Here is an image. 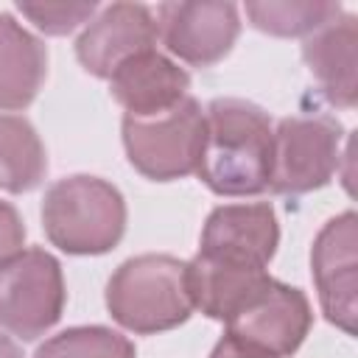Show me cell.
I'll list each match as a JSON object with an SVG mask.
<instances>
[{
	"label": "cell",
	"instance_id": "obj_1",
	"mask_svg": "<svg viewBox=\"0 0 358 358\" xmlns=\"http://www.w3.org/2000/svg\"><path fill=\"white\" fill-rule=\"evenodd\" d=\"M271 120L241 98H215L204 112V145L196 173L218 196H255L268 187Z\"/></svg>",
	"mask_w": 358,
	"mask_h": 358
},
{
	"label": "cell",
	"instance_id": "obj_2",
	"mask_svg": "<svg viewBox=\"0 0 358 358\" xmlns=\"http://www.w3.org/2000/svg\"><path fill=\"white\" fill-rule=\"evenodd\" d=\"M45 232L67 255H103L126 229V204L115 185L98 176H67L42 201Z\"/></svg>",
	"mask_w": 358,
	"mask_h": 358
},
{
	"label": "cell",
	"instance_id": "obj_3",
	"mask_svg": "<svg viewBox=\"0 0 358 358\" xmlns=\"http://www.w3.org/2000/svg\"><path fill=\"white\" fill-rule=\"evenodd\" d=\"M115 322L134 333H159L182 324L190 310L187 263L171 255H140L126 260L106 285Z\"/></svg>",
	"mask_w": 358,
	"mask_h": 358
},
{
	"label": "cell",
	"instance_id": "obj_4",
	"mask_svg": "<svg viewBox=\"0 0 358 358\" xmlns=\"http://www.w3.org/2000/svg\"><path fill=\"white\" fill-rule=\"evenodd\" d=\"M123 145L129 162L148 179L168 182L196 173L204 145V112L193 98H182L159 115H126Z\"/></svg>",
	"mask_w": 358,
	"mask_h": 358
},
{
	"label": "cell",
	"instance_id": "obj_5",
	"mask_svg": "<svg viewBox=\"0 0 358 358\" xmlns=\"http://www.w3.org/2000/svg\"><path fill=\"white\" fill-rule=\"evenodd\" d=\"M341 159V123L310 112L282 117L271 137L268 187L274 193H310L324 187Z\"/></svg>",
	"mask_w": 358,
	"mask_h": 358
},
{
	"label": "cell",
	"instance_id": "obj_6",
	"mask_svg": "<svg viewBox=\"0 0 358 358\" xmlns=\"http://www.w3.org/2000/svg\"><path fill=\"white\" fill-rule=\"evenodd\" d=\"M64 308L59 260L45 249H25L0 266V327L31 341L50 330Z\"/></svg>",
	"mask_w": 358,
	"mask_h": 358
},
{
	"label": "cell",
	"instance_id": "obj_7",
	"mask_svg": "<svg viewBox=\"0 0 358 358\" xmlns=\"http://www.w3.org/2000/svg\"><path fill=\"white\" fill-rule=\"evenodd\" d=\"M241 34V17L235 3L224 0H190L162 3L157 8V36L162 45L193 67H210L221 62Z\"/></svg>",
	"mask_w": 358,
	"mask_h": 358
},
{
	"label": "cell",
	"instance_id": "obj_8",
	"mask_svg": "<svg viewBox=\"0 0 358 358\" xmlns=\"http://www.w3.org/2000/svg\"><path fill=\"white\" fill-rule=\"evenodd\" d=\"M355 243H358L355 213H341L322 227L310 252L322 310L344 333H355V316H358Z\"/></svg>",
	"mask_w": 358,
	"mask_h": 358
},
{
	"label": "cell",
	"instance_id": "obj_9",
	"mask_svg": "<svg viewBox=\"0 0 358 358\" xmlns=\"http://www.w3.org/2000/svg\"><path fill=\"white\" fill-rule=\"evenodd\" d=\"M157 20L140 3H112L87 22L76 42V56L87 73L112 78V73L137 53L154 50Z\"/></svg>",
	"mask_w": 358,
	"mask_h": 358
},
{
	"label": "cell",
	"instance_id": "obj_10",
	"mask_svg": "<svg viewBox=\"0 0 358 358\" xmlns=\"http://www.w3.org/2000/svg\"><path fill=\"white\" fill-rule=\"evenodd\" d=\"M268 285L271 277L266 266H252L204 252H199L187 263V288L193 308L227 324L238 319Z\"/></svg>",
	"mask_w": 358,
	"mask_h": 358
},
{
	"label": "cell",
	"instance_id": "obj_11",
	"mask_svg": "<svg viewBox=\"0 0 358 358\" xmlns=\"http://www.w3.org/2000/svg\"><path fill=\"white\" fill-rule=\"evenodd\" d=\"M310 330V305L299 288L271 280V285L229 322V333L274 352L277 358L296 352Z\"/></svg>",
	"mask_w": 358,
	"mask_h": 358
},
{
	"label": "cell",
	"instance_id": "obj_12",
	"mask_svg": "<svg viewBox=\"0 0 358 358\" xmlns=\"http://www.w3.org/2000/svg\"><path fill=\"white\" fill-rule=\"evenodd\" d=\"M277 241L280 227L268 204H227L210 213L199 252L266 266L274 257Z\"/></svg>",
	"mask_w": 358,
	"mask_h": 358
},
{
	"label": "cell",
	"instance_id": "obj_13",
	"mask_svg": "<svg viewBox=\"0 0 358 358\" xmlns=\"http://www.w3.org/2000/svg\"><path fill=\"white\" fill-rule=\"evenodd\" d=\"M302 56L313 73L319 92L333 106H355L358 101V22L352 14H338L313 31Z\"/></svg>",
	"mask_w": 358,
	"mask_h": 358
},
{
	"label": "cell",
	"instance_id": "obj_14",
	"mask_svg": "<svg viewBox=\"0 0 358 358\" xmlns=\"http://www.w3.org/2000/svg\"><path fill=\"white\" fill-rule=\"evenodd\" d=\"M112 98L131 117L159 115L187 98L190 76L157 50L137 53L126 64H120L109 78Z\"/></svg>",
	"mask_w": 358,
	"mask_h": 358
},
{
	"label": "cell",
	"instance_id": "obj_15",
	"mask_svg": "<svg viewBox=\"0 0 358 358\" xmlns=\"http://www.w3.org/2000/svg\"><path fill=\"white\" fill-rule=\"evenodd\" d=\"M48 73L45 45L11 14H0V109L28 106Z\"/></svg>",
	"mask_w": 358,
	"mask_h": 358
},
{
	"label": "cell",
	"instance_id": "obj_16",
	"mask_svg": "<svg viewBox=\"0 0 358 358\" xmlns=\"http://www.w3.org/2000/svg\"><path fill=\"white\" fill-rule=\"evenodd\" d=\"M45 171L48 157L36 129L20 115H0V187L8 193L34 190Z\"/></svg>",
	"mask_w": 358,
	"mask_h": 358
},
{
	"label": "cell",
	"instance_id": "obj_17",
	"mask_svg": "<svg viewBox=\"0 0 358 358\" xmlns=\"http://www.w3.org/2000/svg\"><path fill=\"white\" fill-rule=\"evenodd\" d=\"M246 14L255 28L274 36H310L324 22L341 14L338 3L330 0H285V3H246Z\"/></svg>",
	"mask_w": 358,
	"mask_h": 358
},
{
	"label": "cell",
	"instance_id": "obj_18",
	"mask_svg": "<svg viewBox=\"0 0 358 358\" xmlns=\"http://www.w3.org/2000/svg\"><path fill=\"white\" fill-rule=\"evenodd\" d=\"M36 358H134V344L109 327H70L48 338Z\"/></svg>",
	"mask_w": 358,
	"mask_h": 358
},
{
	"label": "cell",
	"instance_id": "obj_19",
	"mask_svg": "<svg viewBox=\"0 0 358 358\" xmlns=\"http://www.w3.org/2000/svg\"><path fill=\"white\" fill-rule=\"evenodd\" d=\"M39 31L45 34H67L81 22H90L95 14V3H20L17 6Z\"/></svg>",
	"mask_w": 358,
	"mask_h": 358
},
{
	"label": "cell",
	"instance_id": "obj_20",
	"mask_svg": "<svg viewBox=\"0 0 358 358\" xmlns=\"http://www.w3.org/2000/svg\"><path fill=\"white\" fill-rule=\"evenodd\" d=\"M22 243H25V227L20 213L8 201H0V266L17 257L22 252Z\"/></svg>",
	"mask_w": 358,
	"mask_h": 358
},
{
	"label": "cell",
	"instance_id": "obj_21",
	"mask_svg": "<svg viewBox=\"0 0 358 358\" xmlns=\"http://www.w3.org/2000/svg\"><path fill=\"white\" fill-rule=\"evenodd\" d=\"M210 358H277V355L263 350V347H257V344H252V341H246V338H241V336H235V333H227L215 344Z\"/></svg>",
	"mask_w": 358,
	"mask_h": 358
},
{
	"label": "cell",
	"instance_id": "obj_22",
	"mask_svg": "<svg viewBox=\"0 0 358 358\" xmlns=\"http://www.w3.org/2000/svg\"><path fill=\"white\" fill-rule=\"evenodd\" d=\"M0 358H22L20 350H17V344L8 336H3V333H0Z\"/></svg>",
	"mask_w": 358,
	"mask_h": 358
}]
</instances>
